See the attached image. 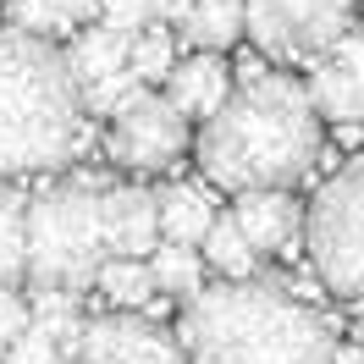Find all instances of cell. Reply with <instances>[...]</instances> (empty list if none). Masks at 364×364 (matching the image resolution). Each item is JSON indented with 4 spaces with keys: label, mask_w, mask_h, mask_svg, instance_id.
I'll return each mask as SVG.
<instances>
[{
    "label": "cell",
    "mask_w": 364,
    "mask_h": 364,
    "mask_svg": "<svg viewBox=\"0 0 364 364\" xmlns=\"http://www.w3.org/2000/svg\"><path fill=\"white\" fill-rule=\"evenodd\" d=\"M100 227L111 259H149L160 249V210L149 188H105L100 193Z\"/></svg>",
    "instance_id": "obj_9"
},
{
    "label": "cell",
    "mask_w": 364,
    "mask_h": 364,
    "mask_svg": "<svg viewBox=\"0 0 364 364\" xmlns=\"http://www.w3.org/2000/svg\"><path fill=\"white\" fill-rule=\"evenodd\" d=\"M227 94H232V67H227V55H210V50H193V55L177 61L171 77H166V100H171L188 122H193V116L210 122V116L227 105Z\"/></svg>",
    "instance_id": "obj_10"
},
{
    "label": "cell",
    "mask_w": 364,
    "mask_h": 364,
    "mask_svg": "<svg viewBox=\"0 0 364 364\" xmlns=\"http://www.w3.org/2000/svg\"><path fill=\"white\" fill-rule=\"evenodd\" d=\"M28 282V199L0 177V287Z\"/></svg>",
    "instance_id": "obj_16"
},
{
    "label": "cell",
    "mask_w": 364,
    "mask_h": 364,
    "mask_svg": "<svg viewBox=\"0 0 364 364\" xmlns=\"http://www.w3.org/2000/svg\"><path fill=\"white\" fill-rule=\"evenodd\" d=\"M193 155L215 188L259 193V188H293L320 155V116L309 89L282 72H259L227 94V105L210 116Z\"/></svg>",
    "instance_id": "obj_1"
},
{
    "label": "cell",
    "mask_w": 364,
    "mask_h": 364,
    "mask_svg": "<svg viewBox=\"0 0 364 364\" xmlns=\"http://www.w3.org/2000/svg\"><path fill=\"white\" fill-rule=\"evenodd\" d=\"M149 276H155L160 293H205L199 287V276H205V259H199V249H182V243H160L155 254H149Z\"/></svg>",
    "instance_id": "obj_19"
},
{
    "label": "cell",
    "mask_w": 364,
    "mask_h": 364,
    "mask_svg": "<svg viewBox=\"0 0 364 364\" xmlns=\"http://www.w3.org/2000/svg\"><path fill=\"white\" fill-rule=\"evenodd\" d=\"M199 259H205V265L221 276V282H249L254 265H259L254 243L243 237V227H237L232 215H215V227H210L205 243H199Z\"/></svg>",
    "instance_id": "obj_17"
},
{
    "label": "cell",
    "mask_w": 364,
    "mask_h": 364,
    "mask_svg": "<svg viewBox=\"0 0 364 364\" xmlns=\"http://www.w3.org/2000/svg\"><path fill=\"white\" fill-rule=\"evenodd\" d=\"M127 50H133V39L127 33H116V28H77V39H72L61 55H67V72L72 83H77V94L94 89L100 77H111V72H127Z\"/></svg>",
    "instance_id": "obj_13"
},
{
    "label": "cell",
    "mask_w": 364,
    "mask_h": 364,
    "mask_svg": "<svg viewBox=\"0 0 364 364\" xmlns=\"http://www.w3.org/2000/svg\"><path fill=\"white\" fill-rule=\"evenodd\" d=\"M188 149V116L166 94H144L138 105L111 116V155L127 171H166Z\"/></svg>",
    "instance_id": "obj_7"
},
{
    "label": "cell",
    "mask_w": 364,
    "mask_h": 364,
    "mask_svg": "<svg viewBox=\"0 0 364 364\" xmlns=\"http://www.w3.org/2000/svg\"><path fill=\"white\" fill-rule=\"evenodd\" d=\"M177 28H182V45L188 50L227 55V50L243 39V0H193Z\"/></svg>",
    "instance_id": "obj_14"
},
{
    "label": "cell",
    "mask_w": 364,
    "mask_h": 364,
    "mask_svg": "<svg viewBox=\"0 0 364 364\" xmlns=\"http://www.w3.org/2000/svg\"><path fill=\"white\" fill-rule=\"evenodd\" d=\"M171 67H177L171 33H166V28H144V33L133 39V50H127V72H133L144 89H149V83H166V77H171Z\"/></svg>",
    "instance_id": "obj_20"
},
{
    "label": "cell",
    "mask_w": 364,
    "mask_h": 364,
    "mask_svg": "<svg viewBox=\"0 0 364 364\" xmlns=\"http://www.w3.org/2000/svg\"><path fill=\"white\" fill-rule=\"evenodd\" d=\"M6 364H61L55 337H50V331H39V326H28L23 337L6 342Z\"/></svg>",
    "instance_id": "obj_22"
},
{
    "label": "cell",
    "mask_w": 364,
    "mask_h": 364,
    "mask_svg": "<svg viewBox=\"0 0 364 364\" xmlns=\"http://www.w3.org/2000/svg\"><path fill=\"white\" fill-rule=\"evenodd\" d=\"M232 221L243 227V237L254 243V254H276L282 243H293L298 232V205L287 188H259V193H237Z\"/></svg>",
    "instance_id": "obj_11"
},
{
    "label": "cell",
    "mask_w": 364,
    "mask_h": 364,
    "mask_svg": "<svg viewBox=\"0 0 364 364\" xmlns=\"http://www.w3.org/2000/svg\"><path fill=\"white\" fill-rule=\"evenodd\" d=\"M177 342L188 364H337L315 309L254 276L193 293Z\"/></svg>",
    "instance_id": "obj_2"
},
{
    "label": "cell",
    "mask_w": 364,
    "mask_h": 364,
    "mask_svg": "<svg viewBox=\"0 0 364 364\" xmlns=\"http://www.w3.org/2000/svg\"><path fill=\"white\" fill-rule=\"evenodd\" d=\"M105 227H100V188L55 182L28 199V282L33 293H83L105 265Z\"/></svg>",
    "instance_id": "obj_4"
},
{
    "label": "cell",
    "mask_w": 364,
    "mask_h": 364,
    "mask_svg": "<svg viewBox=\"0 0 364 364\" xmlns=\"http://www.w3.org/2000/svg\"><path fill=\"white\" fill-rule=\"evenodd\" d=\"M28 326H33V309H28V298L17 287H0V342L23 337Z\"/></svg>",
    "instance_id": "obj_24"
},
{
    "label": "cell",
    "mask_w": 364,
    "mask_h": 364,
    "mask_svg": "<svg viewBox=\"0 0 364 364\" xmlns=\"http://www.w3.org/2000/svg\"><path fill=\"white\" fill-rule=\"evenodd\" d=\"M155 210H160V243L199 249L205 232L215 227V205H210L205 188H193V182H171V188H160Z\"/></svg>",
    "instance_id": "obj_12"
},
{
    "label": "cell",
    "mask_w": 364,
    "mask_h": 364,
    "mask_svg": "<svg viewBox=\"0 0 364 364\" xmlns=\"http://www.w3.org/2000/svg\"><path fill=\"white\" fill-rule=\"evenodd\" d=\"M100 17H105V28H116V33H144V28L155 23V11H149V0H100Z\"/></svg>",
    "instance_id": "obj_23"
},
{
    "label": "cell",
    "mask_w": 364,
    "mask_h": 364,
    "mask_svg": "<svg viewBox=\"0 0 364 364\" xmlns=\"http://www.w3.org/2000/svg\"><path fill=\"white\" fill-rule=\"evenodd\" d=\"M0 359H6V342H0Z\"/></svg>",
    "instance_id": "obj_26"
},
{
    "label": "cell",
    "mask_w": 364,
    "mask_h": 364,
    "mask_svg": "<svg viewBox=\"0 0 364 364\" xmlns=\"http://www.w3.org/2000/svg\"><path fill=\"white\" fill-rule=\"evenodd\" d=\"M77 364H188L182 342L144 315H100L83 326Z\"/></svg>",
    "instance_id": "obj_8"
},
{
    "label": "cell",
    "mask_w": 364,
    "mask_h": 364,
    "mask_svg": "<svg viewBox=\"0 0 364 364\" xmlns=\"http://www.w3.org/2000/svg\"><path fill=\"white\" fill-rule=\"evenodd\" d=\"M83 138V94L67 55L17 28L0 33V177L50 171Z\"/></svg>",
    "instance_id": "obj_3"
},
{
    "label": "cell",
    "mask_w": 364,
    "mask_h": 364,
    "mask_svg": "<svg viewBox=\"0 0 364 364\" xmlns=\"http://www.w3.org/2000/svg\"><path fill=\"white\" fill-rule=\"evenodd\" d=\"M326 61H337L342 72H353V77H364V28H348L337 45H331V55Z\"/></svg>",
    "instance_id": "obj_25"
},
{
    "label": "cell",
    "mask_w": 364,
    "mask_h": 364,
    "mask_svg": "<svg viewBox=\"0 0 364 364\" xmlns=\"http://www.w3.org/2000/svg\"><path fill=\"white\" fill-rule=\"evenodd\" d=\"M11 28L28 33V39H50L55 45V33H72V11L67 0H11Z\"/></svg>",
    "instance_id": "obj_21"
},
{
    "label": "cell",
    "mask_w": 364,
    "mask_h": 364,
    "mask_svg": "<svg viewBox=\"0 0 364 364\" xmlns=\"http://www.w3.org/2000/svg\"><path fill=\"white\" fill-rule=\"evenodd\" d=\"M359 0H243V33L271 55H331Z\"/></svg>",
    "instance_id": "obj_6"
},
{
    "label": "cell",
    "mask_w": 364,
    "mask_h": 364,
    "mask_svg": "<svg viewBox=\"0 0 364 364\" xmlns=\"http://www.w3.org/2000/svg\"><path fill=\"white\" fill-rule=\"evenodd\" d=\"M94 287H100V298L111 304L116 315H144L160 293L155 276H149V259H105L100 276H94Z\"/></svg>",
    "instance_id": "obj_15"
},
{
    "label": "cell",
    "mask_w": 364,
    "mask_h": 364,
    "mask_svg": "<svg viewBox=\"0 0 364 364\" xmlns=\"http://www.w3.org/2000/svg\"><path fill=\"white\" fill-rule=\"evenodd\" d=\"M304 89H309L315 116H331V122H364V77L342 72L337 61H320V72L304 83Z\"/></svg>",
    "instance_id": "obj_18"
},
{
    "label": "cell",
    "mask_w": 364,
    "mask_h": 364,
    "mask_svg": "<svg viewBox=\"0 0 364 364\" xmlns=\"http://www.w3.org/2000/svg\"><path fill=\"white\" fill-rule=\"evenodd\" d=\"M304 237L320 282L337 298L364 304V155H353L331 182H320L304 215Z\"/></svg>",
    "instance_id": "obj_5"
}]
</instances>
